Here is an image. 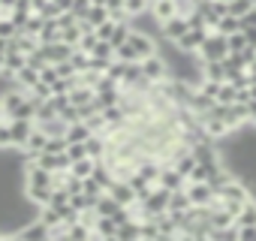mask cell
Instances as JSON below:
<instances>
[{"mask_svg": "<svg viewBox=\"0 0 256 241\" xmlns=\"http://www.w3.org/2000/svg\"><path fill=\"white\" fill-rule=\"evenodd\" d=\"M226 54H229V48H226V36L217 34V30H208V36H205L202 46L196 48V58H199V60H223Z\"/></svg>", "mask_w": 256, "mask_h": 241, "instance_id": "obj_1", "label": "cell"}, {"mask_svg": "<svg viewBox=\"0 0 256 241\" xmlns=\"http://www.w3.org/2000/svg\"><path fill=\"white\" fill-rule=\"evenodd\" d=\"M139 66H142V76H145L151 84H160V82L169 78V66H166V60H163L160 52L151 54V58H145V60H139Z\"/></svg>", "mask_w": 256, "mask_h": 241, "instance_id": "obj_2", "label": "cell"}, {"mask_svg": "<svg viewBox=\"0 0 256 241\" xmlns=\"http://www.w3.org/2000/svg\"><path fill=\"white\" fill-rule=\"evenodd\" d=\"M184 193H187L190 205H211L217 199V193H214V187L208 181H187L184 184Z\"/></svg>", "mask_w": 256, "mask_h": 241, "instance_id": "obj_3", "label": "cell"}, {"mask_svg": "<svg viewBox=\"0 0 256 241\" xmlns=\"http://www.w3.org/2000/svg\"><path fill=\"white\" fill-rule=\"evenodd\" d=\"M126 46L136 52V58H139V60H145V58L157 54V40H154V36H148V34H142V30H136V28H133V34H130V36H126Z\"/></svg>", "mask_w": 256, "mask_h": 241, "instance_id": "obj_4", "label": "cell"}, {"mask_svg": "<svg viewBox=\"0 0 256 241\" xmlns=\"http://www.w3.org/2000/svg\"><path fill=\"white\" fill-rule=\"evenodd\" d=\"M208 30H211V28H187V30H184V34H181V36H178V40H175L172 46H175L178 52L196 54V48L202 46V40L208 36Z\"/></svg>", "mask_w": 256, "mask_h": 241, "instance_id": "obj_5", "label": "cell"}, {"mask_svg": "<svg viewBox=\"0 0 256 241\" xmlns=\"http://www.w3.org/2000/svg\"><path fill=\"white\" fill-rule=\"evenodd\" d=\"M6 124H10V136H12V148L22 151V145L28 142V136H30V130L36 124H34V120H28V118H6Z\"/></svg>", "mask_w": 256, "mask_h": 241, "instance_id": "obj_6", "label": "cell"}, {"mask_svg": "<svg viewBox=\"0 0 256 241\" xmlns=\"http://www.w3.org/2000/svg\"><path fill=\"white\" fill-rule=\"evenodd\" d=\"M106 193H108L118 205H126V208L136 202V193H133V187H130V181H126V178H114V181L106 187Z\"/></svg>", "mask_w": 256, "mask_h": 241, "instance_id": "obj_7", "label": "cell"}, {"mask_svg": "<svg viewBox=\"0 0 256 241\" xmlns=\"http://www.w3.org/2000/svg\"><path fill=\"white\" fill-rule=\"evenodd\" d=\"M157 184L166 187V190L172 193V190H181V187L187 184V178H184L172 163H163V166H160V175H157Z\"/></svg>", "mask_w": 256, "mask_h": 241, "instance_id": "obj_8", "label": "cell"}, {"mask_svg": "<svg viewBox=\"0 0 256 241\" xmlns=\"http://www.w3.org/2000/svg\"><path fill=\"white\" fill-rule=\"evenodd\" d=\"M40 48H42V54H46V60H48V64L70 60V54H72V46H66L64 40H58V42H46V46H40Z\"/></svg>", "mask_w": 256, "mask_h": 241, "instance_id": "obj_9", "label": "cell"}, {"mask_svg": "<svg viewBox=\"0 0 256 241\" xmlns=\"http://www.w3.org/2000/svg\"><path fill=\"white\" fill-rule=\"evenodd\" d=\"M114 241H139V220H124L114 226Z\"/></svg>", "mask_w": 256, "mask_h": 241, "instance_id": "obj_10", "label": "cell"}, {"mask_svg": "<svg viewBox=\"0 0 256 241\" xmlns=\"http://www.w3.org/2000/svg\"><path fill=\"white\" fill-rule=\"evenodd\" d=\"M58 40H60L58 22H54V18H42V28H40V34H36V42L46 46V42H58Z\"/></svg>", "mask_w": 256, "mask_h": 241, "instance_id": "obj_11", "label": "cell"}, {"mask_svg": "<svg viewBox=\"0 0 256 241\" xmlns=\"http://www.w3.org/2000/svg\"><path fill=\"white\" fill-rule=\"evenodd\" d=\"M12 78H16V84H18V88L28 94V90H30V88L40 82V70H34V66H28V64H24V66H22V70H18Z\"/></svg>", "mask_w": 256, "mask_h": 241, "instance_id": "obj_12", "label": "cell"}, {"mask_svg": "<svg viewBox=\"0 0 256 241\" xmlns=\"http://www.w3.org/2000/svg\"><path fill=\"white\" fill-rule=\"evenodd\" d=\"M148 10H151V16H154L160 24H163L166 18L175 16V4H172V0H151V6H148Z\"/></svg>", "mask_w": 256, "mask_h": 241, "instance_id": "obj_13", "label": "cell"}, {"mask_svg": "<svg viewBox=\"0 0 256 241\" xmlns=\"http://www.w3.org/2000/svg\"><path fill=\"white\" fill-rule=\"evenodd\" d=\"M64 136H66V142H84V139L90 136V127L84 124V120H70Z\"/></svg>", "mask_w": 256, "mask_h": 241, "instance_id": "obj_14", "label": "cell"}, {"mask_svg": "<svg viewBox=\"0 0 256 241\" xmlns=\"http://www.w3.org/2000/svg\"><path fill=\"white\" fill-rule=\"evenodd\" d=\"M211 30H217V34H223V36H229V34H235V30H241V22H238V16H232V12H226V16H220V18H217V24H214Z\"/></svg>", "mask_w": 256, "mask_h": 241, "instance_id": "obj_15", "label": "cell"}, {"mask_svg": "<svg viewBox=\"0 0 256 241\" xmlns=\"http://www.w3.org/2000/svg\"><path fill=\"white\" fill-rule=\"evenodd\" d=\"M118 208H120V205H118V202H114L108 193H100V196H96V202H94V211H96V217H112Z\"/></svg>", "mask_w": 256, "mask_h": 241, "instance_id": "obj_16", "label": "cell"}, {"mask_svg": "<svg viewBox=\"0 0 256 241\" xmlns=\"http://www.w3.org/2000/svg\"><path fill=\"white\" fill-rule=\"evenodd\" d=\"M94 238H108V241H114V220H112V217H96V220H94Z\"/></svg>", "mask_w": 256, "mask_h": 241, "instance_id": "obj_17", "label": "cell"}, {"mask_svg": "<svg viewBox=\"0 0 256 241\" xmlns=\"http://www.w3.org/2000/svg\"><path fill=\"white\" fill-rule=\"evenodd\" d=\"M187 208H190V199H187L184 187H181V190H172V193H169V205H166V211L178 214V211H187Z\"/></svg>", "mask_w": 256, "mask_h": 241, "instance_id": "obj_18", "label": "cell"}, {"mask_svg": "<svg viewBox=\"0 0 256 241\" xmlns=\"http://www.w3.org/2000/svg\"><path fill=\"white\" fill-rule=\"evenodd\" d=\"M102 6L108 12L112 22H126L130 16H126V6H124V0H102Z\"/></svg>", "mask_w": 256, "mask_h": 241, "instance_id": "obj_19", "label": "cell"}, {"mask_svg": "<svg viewBox=\"0 0 256 241\" xmlns=\"http://www.w3.org/2000/svg\"><path fill=\"white\" fill-rule=\"evenodd\" d=\"M90 172H94V157H78L70 163V175H76V178H88Z\"/></svg>", "mask_w": 256, "mask_h": 241, "instance_id": "obj_20", "label": "cell"}, {"mask_svg": "<svg viewBox=\"0 0 256 241\" xmlns=\"http://www.w3.org/2000/svg\"><path fill=\"white\" fill-rule=\"evenodd\" d=\"M235 226V241H256V226L250 223H232Z\"/></svg>", "mask_w": 256, "mask_h": 241, "instance_id": "obj_21", "label": "cell"}, {"mask_svg": "<svg viewBox=\"0 0 256 241\" xmlns=\"http://www.w3.org/2000/svg\"><path fill=\"white\" fill-rule=\"evenodd\" d=\"M247 10H253V4H250V0H229V4H226V12H232V16H244Z\"/></svg>", "mask_w": 256, "mask_h": 241, "instance_id": "obj_22", "label": "cell"}, {"mask_svg": "<svg viewBox=\"0 0 256 241\" xmlns=\"http://www.w3.org/2000/svg\"><path fill=\"white\" fill-rule=\"evenodd\" d=\"M16 34H18V28H16L6 16H0V40H12Z\"/></svg>", "mask_w": 256, "mask_h": 241, "instance_id": "obj_23", "label": "cell"}, {"mask_svg": "<svg viewBox=\"0 0 256 241\" xmlns=\"http://www.w3.org/2000/svg\"><path fill=\"white\" fill-rule=\"evenodd\" d=\"M172 4H175V12L178 16H190L196 10V0H172Z\"/></svg>", "mask_w": 256, "mask_h": 241, "instance_id": "obj_24", "label": "cell"}, {"mask_svg": "<svg viewBox=\"0 0 256 241\" xmlns=\"http://www.w3.org/2000/svg\"><path fill=\"white\" fill-rule=\"evenodd\" d=\"M88 6H90V0H72V6H70V12L82 22L84 18V12H88Z\"/></svg>", "mask_w": 256, "mask_h": 241, "instance_id": "obj_25", "label": "cell"}, {"mask_svg": "<svg viewBox=\"0 0 256 241\" xmlns=\"http://www.w3.org/2000/svg\"><path fill=\"white\" fill-rule=\"evenodd\" d=\"M54 72H58V78H70V76H76V70H72V64H70V60L54 64Z\"/></svg>", "mask_w": 256, "mask_h": 241, "instance_id": "obj_26", "label": "cell"}, {"mask_svg": "<svg viewBox=\"0 0 256 241\" xmlns=\"http://www.w3.org/2000/svg\"><path fill=\"white\" fill-rule=\"evenodd\" d=\"M238 22H241V30H244V28H256V10H247Z\"/></svg>", "mask_w": 256, "mask_h": 241, "instance_id": "obj_27", "label": "cell"}, {"mask_svg": "<svg viewBox=\"0 0 256 241\" xmlns=\"http://www.w3.org/2000/svg\"><path fill=\"white\" fill-rule=\"evenodd\" d=\"M247 124H253V127H256V100H250V102H247Z\"/></svg>", "mask_w": 256, "mask_h": 241, "instance_id": "obj_28", "label": "cell"}, {"mask_svg": "<svg viewBox=\"0 0 256 241\" xmlns=\"http://www.w3.org/2000/svg\"><path fill=\"white\" fill-rule=\"evenodd\" d=\"M241 34H244V40H247V46H253V48H256V28H244Z\"/></svg>", "mask_w": 256, "mask_h": 241, "instance_id": "obj_29", "label": "cell"}, {"mask_svg": "<svg viewBox=\"0 0 256 241\" xmlns=\"http://www.w3.org/2000/svg\"><path fill=\"white\" fill-rule=\"evenodd\" d=\"M247 78H250V84H256V58L247 64Z\"/></svg>", "mask_w": 256, "mask_h": 241, "instance_id": "obj_30", "label": "cell"}, {"mask_svg": "<svg viewBox=\"0 0 256 241\" xmlns=\"http://www.w3.org/2000/svg\"><path fill=\"white\" fill-rule=\"evenodd\" d=\"M4 118H6V114H4V106H0V120H4Z\"/></svg>", "mask_w": 256, "mask_h": 241, "instance_id": "obj_31", "label": "cell"}, {"mask_svg": "<svg viewBox=\"0 0 256 241\" xmlns=\"http://www.w3.org/2000/svg\"><path fill=\"white\" fill-rule=\"evenodd\" d=\"M250 4H256V0H250Z\"/></svg>", "mask_w": 256, "mask_h": 241, "instance_id": "obj_32", "label": "cell"}, {"mask_svg": "<svg viewBox=\"0 0 256 241\" xmlns=\"http://www.w3.org/2000/svg\"><path fill=\"white\" fill-rule=\"evenodd\" d=\"M223 4H229V0H223Z\"/></svg>", "mask_w": 256, "mask_h": 241, "instance_id": "obj_33", "label": "cell"}, {"mask_svg": "<svg viewBox=\"0 0 256 241\" xmlns=\"http://www.w3.org/2000/svg\"><path fill=\"white\" fill-rule=\"evenodd\" d=\"M253 10H256V4H253Z\"/></svg>", "mask_w": 256, "mask_h": 241, "instance_id": "obj_34", "label": "cell"}, {"mask_svg": "<svg viewBox=\"0 0 256 241\" xmlns=\"http://www.w3.org/2000/svg\"><path fill=\"white\" fill-rule=\"evenodd\" d=\"M196 4H199V0H196Z\"/></svg>", "mask_w": 256, "mask_h": 241, "instance_id": "obj_35", "label": "cell"}]
</instances>
